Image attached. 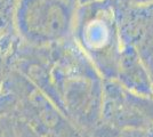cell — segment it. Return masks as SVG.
<instances>
[{"instance_id": "6da1fadb", "label": "cell", "mask_w": 153, "mask_h": 137, "mask_svg": "<svg viewBox=\"0 0 153 137\" xmlns=\"http://www.w3.org/2000/svg\"><path fill=\"white\" fill-rule=\"evenodd\" d=\"M19 0H0V22H12Z\"/></svg>"}]
</instances>
